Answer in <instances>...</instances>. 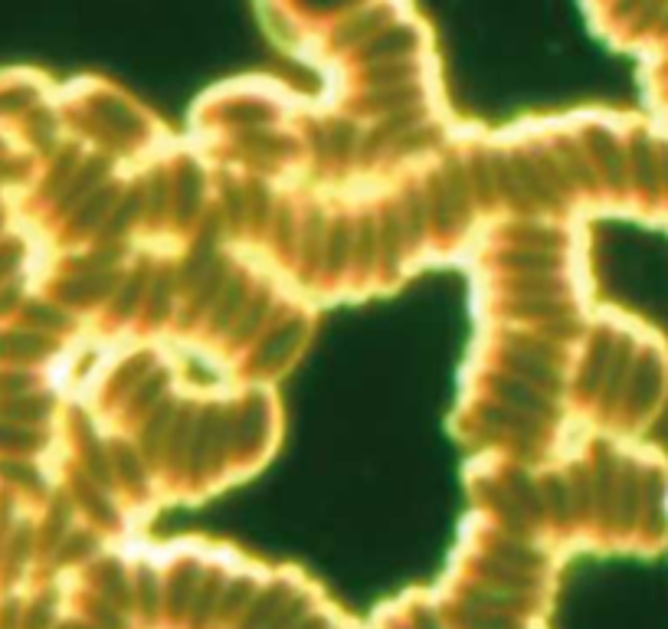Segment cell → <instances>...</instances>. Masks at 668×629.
Wrapping results in <instances>:
<instances>
[{"instance_id":"cell-1","label":"cell","mask_w":668,"mask_h":629,"mask_svg":"<svg viewBox=\"0 0 668 629\" xmlns=\"http://www.w3.org/2000/svg\"><path fill=\"white\" fill-rule=\"evenodd\" d=\"M204 580V567L197 564H181L174 573H171V583H168V606L171 613H191V603L197 596V586Z\"/></svg>"}]
</instances>
